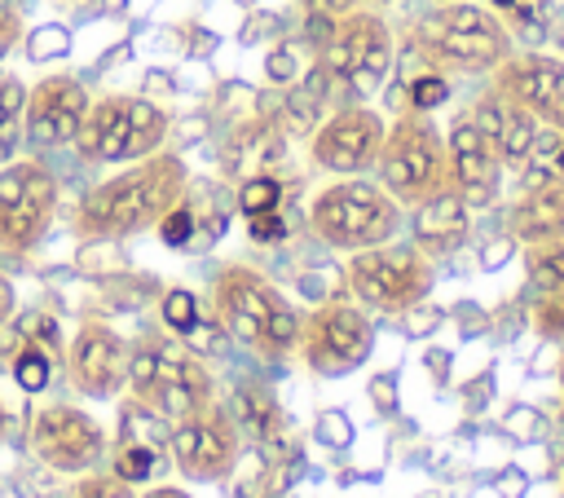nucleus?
Masks as SVG:
<instances>
[{
    "label": "nucleus",
    "mask_w": 564,
    "mask_h": 498,
    "mask_svg": "<svg viewBox=\"0 0 564 498\" xmlns=\"http://www.w3.org/2000/svg\"><path fill=\"white\" fill-rule=\"evenodd\" d=\"M441 317H445V313H441L436 304H423V300H419V304H410V308L401 313V331H405L410 339H427V335L441 326Z\"/></svg>",
    "instance_id": "nucleus-37"
},
{
    "label": "nucleus",
    "mask_w": 564,
    "mask_h": 498,
    "mask_svg": "<svg viewBox=\"0 0 564 498\" xmlns=\"http://www.w3.org/2000/svg\"><path fill=\"white\" fill-rule=\"evenodd\" d=\"M123 392L132 401L150 405L154 414H163L167 423H176L216 401V379H212L207 361L181 335L167 331V335H145V339L128 344Z\"/></svg>",
    "instance_id": "nucleus-4"
},
{
    "label": "nucleus",
    "mask_w": 564,
    "mask_h": 498,
    "mask_svg": "<svg viewBox=\"0 0 564 498\" xmlns=\"http://www.w3.org/2000/svg\"><path fill=\"white\" fill-rule=\"evenodd\" d=\"M436 4H441V0H436Z\"/></svg>",
    "instance_id": "nucleus-55"
},
{
    "label": "nucleus",
    "mask_w": 564,
    "mask_h": 498,
    "mask_svg": "<svg viewBox=\"0 0 564 498\" xmlns=\"http://www.w3.org/2000/svg\"><path fill=\"white\" fill-rule=\"evenodd\" d=\"M282 159V137L269 128V123H247L234 132V141L225 145V163L242 176H256V172H273L269 163Z\"/></svg>",
    "instance_id": "nucleus-23"
},
{
    "label": "nucleus",
    "mask_w": 564,
    "mask_h": 498,
    "mask_svg": "<svg viewBox=\"0 0 564 498\" xmlns=\"http://www.w3.org/2000/svg\"><path fill=\"white\" fill-rule=\"evenodd\" d=\"M212 317L234 344L264 361H286L300 348V308L251 264H220L212 278Z\"/></svg>",
    "instance_id": "nucleus-2"
},
{
    "label": "nucleus",
    "mask_w": 564,
    "mask_h": 498,
    "mask_svg": "<svg viewBox=\"0 0 564 498\" xmlns=\"http://www.w3.org/2000/svg\"><path fill=\"white\" fill-rule=\"evenodd\" d=\"M26 445H31L40 467L62 472V476H79L106 458L110 436L88 410H79L70 401H44L31 410Z\"/></svg>",
    "instance_id": "nucleus-12"
},
{
    "label": "nucleus",
    "mask_w": 564,
    "mask_h": 498,
    "mask_svg": "<svg viewBox=\"0 0 564 498\" xmlns=\"http://www.w3.org/2000/svg\"><path fill=\"white\" fill-rule=\"evenodd\" d=\"M560 419H564V405H560Z\"/></svg>",
    "instance_id": "nucleus-54"
},
{
    "label": "nucleus",
    "mask_w": 564,
    "mask_h": 498,
    "mask_svg": "<svg viewBox=\"0 0 564 498\" xmlns=\"http://www.w3.org/2000/svg\"><path fill=\"white\" fill-rule=\"evenodd\" d=\"M70 498H137V485H128V480H123V476H115L110 467H106V472L88 467V472H79V476H75Z\"/></svg>",
    "instance_id": "nucleus-33"
},
{
    "label": "nucleus",
    "mask_w": 564,
    "mask_h": 498,
    "mask_svg": "<svg viewBox=\"0 0 564 498\" xmlns=\"http://www.w3.org/2000/svg\"><path fill=\"white\" fill-rule=\"evenodd\" d=\"M18 339H31V344H40V348H48L53 357H62V361H66V344H62L57 317H53V313H44V308H31V313H22V317H18Z\"/></svg>",
    "instance_id": "nucleus-34"
},
{
    "label": "nucleus",
    "mask_w": 564,
    "mask_h": 498,
    "mask_svg": "<svg viewBox=\"0 0 564 498\" xmlns=\"http://www.w3.org/2000/svg\"><path fill=\"white\" fill-rule=\"evenodd\" d=\"M524 278L542 295L564 291V234L542 238V242H524Z\"/></svg>",
    "instance_id": "nucleus-24"
},
{
    "label": "nucleus",
    "mask_w": 564,
    "mask_h": 498,
    "mask_svg": "<svg viewBox=\"0 0 564 498\" xmlns=\"http://www.w3.org/2000/svg\"><path fill=\"white\" fill-rule=\"evenodd\" d=\"M229 414L242 432V441H256V445H273L282 436V405L273 401V392L264 383H238L229 392Z\"/></svg>",
    "instance_id": "nucleus-22"
},
{
    "label": "nucleus",
    "mask_w": 564,
    "mask_h": 498,
    "mask_svg": "<svg viewBox=\"0 0 564 498\" xmlns=\"http://www.w3.org/2000/svg\"><path fill=\"white\" fill-rule=\"evenodd\" d=\"M555 172L564 176V141H560V150H555Z\"/></svg>",
    "instance_id": "nucleus-50"
},
{
    "label": "nucleus",
    "mask_w": 564,
    "mask_h": 498,
    "mask_svg": "<svg viewBox=\"0 0 564 498\" xmlns=\"http://www.w3.org/2000/svg\"><path fill=\"white\" fill-rule=\"evenodd\" d=\"M189 194V167L181 154L154 150L137 163H128L119 176L97 181L70 216L75 238L84 242H119L154 229L181 198Z\"/></svg>",
    "instance_id": "nucleus-1"
},
{
    "label": "nucleus",
    "mask_w": 564,
    "mask_h": 498,
    "mask_svg": "<svg viewBox=\"0 0 564 498\" xmlns=\"http://www.w3.org/2000/svg\"><path fill=\"white\" fill-rule=\"evenodd\" d=\"M22 110H26V84L13 75H0V167L18 159L22 141Z\"/></svg>",
    "instance_id": "nucleus-27"
},
{
    "label": "nucleus",
    "mask_w": 564,
    "mask_h": 498,
    "mask_svg": "<svg viewBox=\"0 0 564 498\" xmlns=\"http://www.w3.org/2000/svg\"><path fill=\"white\" fill-rule=\"evenodd\" d=\"M317 66L344 88L352 101H366L383 88L392 71V26L375 9H348L339 13L317 48Z\"/></svg>",
    "instance_id": "nucleus-8"
},
{
    "label": "nucleus",
    "mask_w": 564,
    "mask_h": 498,
    "mask_svg": "<svg viewBox=\"0 0 564 498\" xmlns=\"http://www.w3.org/2000/svg\"><path fill=\"white\" fill-rule=\"evenodd\" d=\"M313 432H317V441H322V445H330V450H344V445L352 441V423H348V414H344V410H322Z\"/></svg>",
    "instance_id": "nucleus-39"
},
{
    "label": "nucleus",
    "mask_w": 564,
    "mask_h": 498,
    "mask_svg": "<svg viewBox=\"0 0 564 498\" xmlns=\"http://www.w3.org/2000/svg\"><path fill=\"white\" fill-rule=\"evenodd\" d=\"M167 458H172V454H159V450H150V445H137V441H115V445H110V472L123 476L128 485H145L154 472H163Z\"/></svg>",
    "instance_id": "nucleus-28"
},
{
    "label": "nucleus",
    "mask_w": 564,
    "mask_h": 498,
    "mask_svg": "<svg viewBox=\"0 0 564 498\" xmlns=\"http://www.w3.org/2000/svg\"><path fill=\"white\" fill-rule=\"evenodd\" d=\"M247 234H251V242H282L286 225L278 212H256V216H247Z\"/></svg>",
    "instance_id": "nucleus-41"
},
{
    "label": "nucleus",
    "mask_w": 564,
    "mask_h": 498,
    "mask_svg": "<svg viewBox=\"0 0 564 498\" xmlns=\"http://www.w3.org/2000/svg\"><path fill=\"white\" fill-rule=\"evenodd\" d=\"M18 35H22V18H18V9H13V4H4V0H0V57L18 44Z\"/></svg>",
    "instance_id": "nucleus-43"
},
{
    "label": "nucleus",
    "mask_w": 564,
    "mask_h": 498,
    "mask_svg": "<svg viewBox=\"0 0 564 498\" xmlns=\"http://www.w3.org/2000/svg\"><path fill=\"white\" fill-rule=\"evenodd\" d=\"M4 427H9V410H4V401H0V441H4Z\"/></svg>",
    "instance_id": "nucleus-51"
},
{
    "label": "nucleus",
    "mask_w": 564,
    "mask_h": 498,
    "mask_svg": "<svg viewBox=\"0 0 564 498\" xmlns=\"http://www.w3.org/2000/svg\"><path fill=\"white\" fill-rule=\"evenodd\" d=\"M167 110L150 97H123V93H106L88 101V115L79 123L75 150L88 163H137L154 150H163L167 141Z\"/></svg>",
    "instance_id": "nucleus-6"
},
{
    "label": "nucleus",
    "mask_w": 564,
    "mask_h": 498,
    "mask_svg": "<svg viewBox=\"0 0 564 498\" xmlns=\"http://www.w3.org/2000/svg\"><path fill=\"white\" fill-rule=\"evenodd\" d=\"M159 317H163V326L172 331V335H189L194 331V322L203 317V308H198V295L194 291H185V286H167L163 291V300H159Z\"/></svg>",
    "instance_id": "nucleus-30"
},
{
    "label": "nucleus",
    "mask_w": 564,
    "mask_h": 498,
    "mask_svg": "<svg viewBox=\"0 0 564 498\" xmlns=\"http://www.w3.org/2000/svg\"><path fill=\"white\" fill-rule=\"evenodd\" d=\"M449 97V79L441 75V71H419V75H410L405 79V88H401V97H397V115L401 110H414V115H432L441 101Z\"/></svg>",
    "instance_id": "nucleus-29"
},
{
    "label": "nucleus",
    "mask_w": 564,
    "mask_h": 498,
    "mask_svg": "<svg viewBox=\"0 0 564 498\" xmlns=\"http://www.w3.org/2000/svg\"><path fill=\"white\" fill-rule=\"evenodd\" d=\"M445 163H449V190L467 203V207H489L502 190V163L494 154V145L485 141V132L471 123L467 110H458L445 128Z\"/></svg>",
    "instance_id": "nucleus-18"
},
{
    "label": "nucleus",
    "mask_w": 564,
    "mask_h": 498,
    "mask_svg": "<svg viewBox=\"0 0 564 498\" xmlns=\"http://www.w3.org/2000/svg\"><path fill=\"white\" fill-rule=\"evenodd\" d=\"M555 48H560V57H564V18H560V26H555Z\"/></svg>",
    "instance_id": "nucleus-49"
},
{
    "label": "nucleus",
    "mask_w": 564,
    "mask_h": 498,
    "mask_svg": "<svg viewBox=\"0 0 564 498\" xmlns=\"http://www.w3.org/2000/svg\"><path fill=\"white\" fill-rule=\"evenodd\" d=\"M414 48L441 75H489L511 53V31L489 4L441 0L414 22Z\"/></svg>",
    "instance_id": "nucleus-3"
},
{
    "label": "nucleus",
    "mask_w": 564,
    "mask_h": 498,
    "mask_svg": "<svg viewBox=\"0 0 564 498\" xmlns=\"http://www.w3.org/2000/svg\"><path fill=\"white\" fill-rule=\"evenodd\" d=\"M295 71H300V62H295L291 48H273V53H269V79H273V84H291Z\"/></svg>",
    "instance_id": "nucleus-42"
},
{
    "label": "nucleus",
    "mask_w": 564,
    "mask_h": 498,
    "mask_svg": "<svg viewBox=\"0 0 564 498\" xmlns=\"http://www.w3.org/2000/svg\"><path fill=\"white\" fill-rule=\"evenodd\" d=\"M308 229L335 251H361L392 242L401 229V203L366 176H339L322 185L308 203Z\"/></svg>",
    "instance_id": "nucleus-5"
},
{
    "label": "nucleus",
    "mask_w": 564,
    "mask_h": 498,
    "mask_svg": "<svg viewBox=\"0 0 564 498\" xmlns=\"http://www.w3.org/2000/svg\"><path fill=\"white\" fill-rule=\"evenodd\" d=\"M300 361L308 366V375L317 379H344L352 370H361L375 353V326L366 317V308L344 304V300H326L313 313H304L300 322Z\"/></svg>",
    "instance_id": "nucleus-10"
},
{
    "label": "nucleus",
    "mask_w": 564,
    "mask_h": 498,
    "mask_svg": "<svg viewBox=\"0 0 564 498\" xmlns=\"http://www.w3.org/2000/svg\"><path fill=\"white\" fill-rule=\"evenodd\" d=\"M564 234V176L555 167H533L511 207V238L542 242Z\"/></svg>",
    "instance_id": "nucleus-20"
},
{
    "label": "nucleus",
    "mask_w": 564,
    "mask_h": 498,
    "mask_svg": "<svg viewBox=\"0 0 564 498\" xmlns=\"http://www.w3.org/2000/svg\"><path fill=\"white\" fill-rule=\"evenodd\" d=\"M533 331L546 344H564V291H551L533 304Z\"/></svg>",
    "instance_id": "nucleus-36"
},
{
    "label": "nucleus",
    "mask_w": 564,
    "mask_h": 498,
    "mask_svg": "<svg viewBox=\"0 0 564 498\" xmlns=\"http://www.w3.org/2000/svg\"><path fill=\"white\" fill-rule=\"evenodd\" d=\"M53 366H62V357H53L48 348H40L31 339H18V348L9 357V375L22 392H44L48 379H53Z\"/></svg>",
    "instance_id": "nucleus-26"
},
{
    "label": "nucleus",
    "mask_w": 564,
    "mask_h": 498,
    "mask_svg": "<svg viewBox=\"0 0 564 498\" xmlns=\"http://www.w3.org/2000/svg\"><path fill=\"white\" fill-rule=\"evenodd\" d=\"M383 115L366 101L339 106L330 115H322V123L308 132V159L313 167L330 172V176H361L375 167L379 145H383Z\"/></svg>",
    "instance_id": "nucleus-14"
},
{
    "label": "nucleus",
    "mask_w": 564,
    "mask_h": 498,
    "mask_svg": "<svg viewBox=\"0 0 564 498\" xmlns=\"http://www.w3.org/2000/svg\"><path fill=\"white\" fill-rule=\"evenodd\" d=\"M159 229V238L167 242V247H176V251H189L194 247V238H198V212H194V203H189V194L154 225Z\"/></svg>",
    "instance_id": "nucleus-32"
},
{
    "label": "nucleus",
    "mask_w": 564,
    "mask_h": 498,
    "mask_svg": "<svg viewBox=\"0 0 564 498\" xmlns=\"http://www.w3.org/2000/svg\"><path fill=\"white\" fill-rule=\"evenodd\" d=\"M66 379L88 401H115L128 383V344L115 326L88 317L66 344Z\"/></svg>",
    "instance_id": "nucleus-16"
},
{
    "label": "nucleus",
    "mask_w": 564,
    "mask_h": 498,
    "mask_svg": "<svg viewBox=\"0 0 564 498\" xmlns=\"http://www.w3.org/2000/svg\"><path fill=\"white\" fill-rule=\"evenodd\" d=\"M282 203V181L273 172H256V176H242L238 185V212L242 216H256V212H278Z\"/></svg>",
    "instance_id": "nucleus-31"
},
{
    "label": "nucleus",
    "mask_w": 564,
    "mask_h": 498,
    "mask_svg": "<svg viewBox=\"0 0 564 498\" xmlns=\"http://www.w3.org/2000/svg\"><path fill=\"white\" fill-rule=\"evenodd\" d=\"M375 4H392V0H375Z\"/></svg>",
    "instance_id": "nucleus-53"
},
{
    "label": "nucleus",
    "mask_w": 564,
    "mask_h": 498,
    "mask_svg": "<svg viewBox=\"0 0 564 498\" xmlns=\"http://www.w3.org/2000/svg\"><path fill=\"white\" fill-rule=\"evenodd\" d=\"M167 450H172V467L185 480H229L234 467L242 463V432L229 414L225 401L203 405L198 414H185L172 423L167 432Z\"/></svg>",
    "instance_id": "nucleus-13"
},
{
    "label": "nucleus",
    "mask_w": 564,
    "mask_h": 498,
    "mask_svg": "<svg viewBox=\"0 0 564 498\" xmlns=\"http://www.w3.org/2000/svg\"><path fill=\"white\" fill-rule=\"evenodd\" d=\"M467 115L485 132V141L494 145V154H498L502 167H516V172L529 167V159L542 145V123L524 106H516L511 97H502L498 88H489V93H480L467 106Z\"/></svg>",
    "instance_id": "nucleus-19"
},
{
    "label": "nucleus",
    "mask_w": 564,
    "mask_h": 498,
    "mask_svg": "<svg viewBox=\"0 0 564 498\" xmlns=\"http://www.w3.org/2000/svg\"><path fill=\"white\" fill-rule=\"evenodd\" d=\"M66 48H70V35H66L62 26H40V31L31 35V57H35V62H44L48 53L62 57Z\"/></svg>",
    "instance_id": "nucleus-40"
},
{
    "label": "nucleus",
    "mask_w": 564,
    "mask_h": 498,
    "mask_svg": "<svg viewBox=\"0 0 564 498\" xmlns=\"http://www.w3.org/2000/svg\"><path fill=\"white\" fill-rule=\"evenodd\" d=\"M88 88L57 71V75H44L40 84L26 88V110H22V137L40 150H62V145H75L79 137V123L88 115Z\"/></svg>",
    "instance_id": "nucleus-17"
},
{
    "label": "nucleus",
    "mask_w": 564,
    "mask_h": 498,
    "mask_svg": "<svg viewBox=\"0 0 564 498\" xmlns=\"http://www.w3.org/2000/svg\"><path fill=\"white\" fill-rule=\"evenodd\" d=\"M379 185L401 203V207H419L423 198L449 190V163H445V137L427 115L401 110L379 145L375 159Z\"/></svg>",
    "instance_id": "nucleus-7"
},
{
    "label": "nucleus",
    "mask_w": 564,
    "mask_h": 498,
    "mask_svg": "<svg viewBox=\"0 0 564 498\" xmlns=\"http://www.w3.org/2000/svg\"><path fill=\"white\" fill-rule=\"evenodd\" d=\"M498 494H502V498H524V472H516V467L502 472V476H498Z\"/></svg>",
    "instance_id": "nucleus-45"
},
{
    "label": "nucleus",
    "mask_w": 564,
    "mask_h": 498,
    "mask_svg": "<svg viewBox=\"0 0 564 498\" xmlns=\"http://www.w3.org/2000/svg\"><path fill=\"white\" fill-rule=\"evenodd\" d=\"M167 432H172V423L163 414H154L150 405L123 397V405H119V441H137V445H150L159 454H172L167 450Z\"/></svg>",
    "instance_id": "nucleus-25"
},
{
    "label": "nucleus",
    "mask_w": 564,
    "mask_h": 498,
    "mask_svg": "<svg viewBox=\"0 0 564 498\" xmlns=\"http://www.w3.org/2000/svg\"><path fill=\"white\" fill-rule=\"evenodd\" d=\"M560 498H564V476H560Z\"/></svg>",
    "instance_id": "nucleus-52"
},
{
    "label": "nucleus",
    "mask_w": 564,
    "mask_h": 498,
    "mask_svg": "<svg viewBox=\"0 0 564 498\" xmlns=\"http://www.w3.org/2000/svg\"><path fill=\"white\" fill-rule=\"evenodd\" d=\"M366 397H370V405H375L379 414H397V405H401V392H397V370H379V375H370Z\"/></svg>",
    "instance_id": "nucleus-38"
},
{
    "label": "nucleus",
    "mask_w": 564,
    "mask_h": 498,
    "mask_svg": "<svg viewBox=\"0 0 564 498\" xmlns=\"http://www.w3.org/2000/svg\"><path fill=\"white\" fill-rule=\"evenodd\" d=\"M137 498H194V494H185L181 485H150V489L137 494Z\"/></svg>",
    "instance_id": "nucleus-46"
},
{
    "label": "nucleus",
    "mask_w": 564,
    "mask_h": 498,
    "mask_svg": "<svg viewBox=\"0 0 564 498\" xmlns=\"http://www.w3.org/2000/svg\"><path fill=\"white\" fill-rule=\"evenodd\" d=\"M427 370L436 375V383H445V375H449V353H427Z\"/></svg>",
    "instance_id": "nucleus-47"
},
{
    "label": "nucleus",
    "mask_w": 564,
    "mask_h": 498,
    "mask_svg": "<svg viewBox=\"0 0 564 498\" xmlns=\"http://www.w3.org/2000/svg\"><path fill=\"white\" fill-rule=\"evenodd\" d=\"M555 379H560V388H564V344H560V361H555Z\"/></svg>",
    "instance_id": "nucleus-48"
},
{
    "label": "nucleus",
    "mask_w": 564,
    "mask_h": 498,
    "mask_svg": "<svg viewBox=\"0 0 564 498\" xmlns=\"http://www.w3.org/2000/svg\"><path fill=\"white\" fill-rule=\"evenodd\" d=\"M62 181L40 159H9L0 167V251L26 256L57 216Z\"/></svg>",
    "instance_id": "nucleus-11"
},
{
    "label": "nucleus",
    "mask_w": 564,
    "mask_h": 498,
    "mask_svg": "<svg viewBox=\"0 0 564 498\" xmlns=\"http://www.w3.org/2000/svg\"><path fill=\"white\" fill-rule=\"evenodd\" d=\"M348 291L361 308L375 313H405L410 304L427 300L432 282H436V260L423 256L414 242H379V247H361L348 251Z\"/></svg>",
    "instance_id": "nucleus-9"
},
{
    "label": "nucleus",
    "mask_w": 564,
    "mask_h": 498,
    "mask_svg": "<svg viewBox=\"0 0 564 498\" xmlns=\"http://www.w3.org/2000/svg\"><path fill=\"white\" fill-rule=\"evenodd\" d=\"M13 313H18V295H13V282H9L4 269H0V326H9Z\"/></svg>",
    "instance_id": "nucleus-44"
},
{
    "label": "nucleus",
    "mask_w": 564,
    "mask_h": 498,
    "mask_svg": "<svg viewBox=\"0 0 564 498\" xmlns=\"http://www.w3.org/2000/svg\"><path fill=\"white\" fill-rule=\"evenodd\" d=\"M467 229H471V207L454 194V190H441L432 198H423L414 207V220H410V234H414V247L432 260L441 256H454L463 242H467Z\"/></svg>",
    "instance_id": "nucleus-21"
},
{
    "label": "nucleus",
    "mask_w": 564,
    "mask_h": 498,
    "mask_svg": "<svg viewBox=\"0 0 564 498\" xmlns=\"http://www.w3.org/2000/svg\"><path fill=\"white\" fill-rule=\"evenodd\" d=\"M489 75H494L489 88L524 106L542 128L564 132V57L524 48V53H507Z\"/></svg>",
    "instance_id": "nucleus-15"
},
{
    "label": "nucleus",
    "mask_w": 564,
    "mask_h": 498,
    "mask_svg": "<svg viewBox=\"0 0 564 498\" xmlns=\"http://www.w3.org/2000/svg\"><path fill=\"white\" fill-rule=\"evenodd\" d=\"M304 476V454L300 450H286L282 458L264 463V476H260V498H282L295 480Z\"/></svg>",
    "instance_id": "nucleus-35"
}]
</instances>
